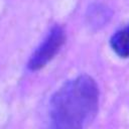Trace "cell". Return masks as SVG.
Returning a JSON list of instances; mask_svg holds the SVG:
<instances>
[{
	"mask_svg": "<svg viewBox=\"0 0 129 129\" xmlns=\"http://www.w3.org/2000/svg\"><path fill=\"white\" fill-rule=\"evenodd\" d=\"M99 99L92 77L82 75L66 82L50 99L48 129H86L97 115Z\"/></svg>",
	"mask_w": 129,
	"mask_h": 129,
	"instance_id": "1",
	"label": "cell"
},
{
	"mask_svg": "<svg viewBox=\"0 0 129 129\" xmlns=\"http://www.w3.org/2000/svg\"><path fill=\"white\" fill-rule=\"evenodd\" d=\"M66 42V32L60 25H53L42 42L35 48L30 55L27 69L29 71H38L44 68L60 50Z\"/></svg>",
	"mask_w": 129,
	"mask_h": 129,
	"instance_id": "2",
	"label": "cell"
},
{
	"mask_svg": "<svg viewBox=\"0 0 129 129\" xmlns=\"http://www.w3.org/2000/svg\"><path fill=\"white\" fill-rule=\"evenodd\" d=\"M110 45L120 57H129V23L111 36Z\"/></svg>",
	"mask_w": 129,
	"mask_h": 129,
	"instance_id": "3",
	"label": "cell"
}]
</instances>
